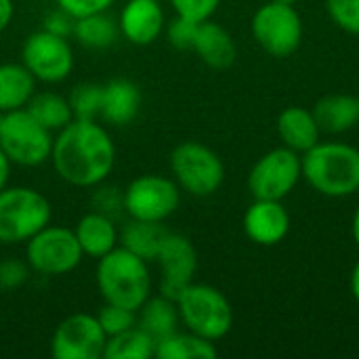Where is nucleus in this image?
<instances>
[{
  "label": "nucleus",
  "instance_id": "1",
  "mask_svg": "<svg viewBox=\"0 0 359 359\" xmlns=\"http://www.w3.org/2000/svg\"><path fill=\"white\" fill-rule=\"evenodd\" d=\"M55 172L74 187H97L114 170L116 145L97 120H72L53 139Z\"/></svg>",
  "mask_w": 359,
  "mask_h": 359
},
{
  "label": "nucleus",
  "instance_id": "2",
  "mask_svg": "<svg viewBox=\"0 0 359 359\" xmlns=\"http://www.w3.org/2000/svg\"><path fill=\"white\" fill-rule=\"evenodd\" d=\"M303 179L326 198H349L359 191V149L349 143L326 141L301 156Z\"/></svg>",
  "mask_w": 359,
  "mask_h": 359
},
{
  "label": "nucleus",
  "instance_id": "3",
  "mask_svg": "<svg viewBox=\"0 0 359 359\" xmlns=\"http://www.w3.org/2000/svg\"><path fill=\"white\" fill-rule=\"evenodd\" d=\"M95 276L105 303L137 311L151 297L149 263L120 244L99 259Z\"/></svg>",
  "mask_w": 359,
  "mask_h": 359
},
{
  "label": "nucleus",
  "instance_id": "4",
  "mask_svg": "<svg viewBox=\"0 0 359 359\" xmlns=\"http://www.w3.org/2000/svg\"><path fill=\"white\" fill-rule=\"evenodd\" d=\"M177 307L181 324L212 343L227 337L233 326V309L227 297L215 286L191 282L177 297Z\"/></svg>",
  "mask_w": 359,
  "mask_h": 359
},
{
  "label": "nucleus",
  "instance_id": "5",
  "mask_svg": "<svg viewBox=\"0 0 359 359\" xmlns=\"http://www.w3.org/2000/svg\"><path fill=\"white\" fill-rule=\"evenodd\" d=\"M53 219L46 196L32 187H4L0 191V244L27 242Z\"/></svg>",
  "mask_w": 359,
  "mask_h": 359
},
{
  "label": "nucleus",
  "instance_id": "6",
  "mask_svg": "<svg viewBox=\"0 0 359 359\" xmlns=\"http://www.w3.org/2000/svg\"><path fill=\"white\" fill-rule=\"evenodd\" d=\"M53 133L46 130L25 107L8 111L0 122V149L11 164L34 168L50 160Z\"/></svg>",
  "mask_w": 359,
  "mask_h": 359
},
{
  "label": "nucleus",
  "instance_id": "7",
  "mask_svg": "<svg viewBox=\"0 0 359 359\" xmlns=\"http://www.w3.org/2000/svg\"><path fill=\"white\" fill-rule=\"evenodd\" d=\"M170 170L181 191L196 198L212 196L225 181V164L219 154L198 141H183L172 149Z\"/></svg>",
  "mask_w": 359,
  "mask_h": 359
},
{
  "label": "nucleus",
  "instance_id": "8",
  "mask_svg": "<svg viewBox=\"0 0 359 359\" xmlns=\"http://www.w3.org/2000/svg\"><path fill=\"white\" fill-rule=\"evenodd\" d=\"M84 252L76 240L74 229L46 225L25 242V261L34 273L40 276H65L74 271Z\"/></svg>",
  "mask_w": 359,
  "mask_h": 359
},
{
  "label": "nucleus",
  "instance_id": "9",
  "mask_svg": "<svg viewBox=\"0 0 359 359\" xmlns=\"http://www.w3.org/2000/svg\"><path fill=\"white\" fill-rule=\"evenodd\" d=\"M122 202L130 219L164 223L181 204V187L164 175H141L122 191Z\"/></svg>",
  "mask_w": 359,
  "mask_h": 359
},
{
  "label": "nucleus",
  "instance_id": "10",
  "mask_svg": "<svg viewBox=\"0 0 359 359\" xmlns=\"http://www.w3.org/2000/svg\"><path fill=\"white\" fill-rule=\"evenodd\" d=\"M250 29L257 44L271 57L292 55L303 40V19L294 4L269 0L255 13Z\"/></svg>",
  "mask_w": 359,
  "mask_h": 359
},
{
  "label": "nucleus",
  "instance_id": "11",
  "mask_svg": "<svg viewBox=\"0 0 359 359\" xmlns=\"http://www.w3.org/2000/svg\"><path fill=\"white\" fill-rule=\"evenodd\" d=\"M301 179V154L282 145L257 160L248 175V189L255 200H284Z\"/></svg>",
  "mask_w": 359,
  "mask_h": 359
},
{
  "label": "nucleus",
  "instance_id": "12",
  "mask_svg": "<svg viewBox=\"0 0 359 359\" xmlns=\"http://www.w3.org/2000/svg\"><path fill=\"white\" fill-rule=\"evenodd\" d=\"M21 63L29 74L46 84L63 82L74 67V50L65 36H57L48 29L27 36L21 48Z\"/></svg>",
  "mask_w": 359,
  "mask_h": 359
},
{
  "label": "nucleus",
  "instance_id": "13",
  "mask_svg": "<svg viewBox=\"0 0 359 359\" xmlns=\"http://www.w3.org/2000/svg\"><path fill=\"white\" fill-rule=\"evenodd\" d=\"M107 334L97 316L72 313L53 332L50 353L55 359H99L105 353Z\"/></svg>",
  "mask_w": 359,
  "mask_h": 359
},
{
  "label": "nucleus",
  "instance_id": "14",
  "mask_svg": "<svg viewBox=\"0 0 359 359\" xmlns=\"http://www.w3.org/2000/svg\"><path fill=\"white\" fill-rule=\"evenodd\" d=\"M156 263L160 267V294L177 301V297L194 282L198 271V252L189 238L168 231Z\"/></svg>",
  "mask_w": 359,
  "mask_h": 359
},
{
  "label": "nucleus",
  "instance_id": "15",
  "mask_svg": "<svg viewBox=\"0 0 359 359\" xmlns=\"http://www.w3.org/2000/svg\"><path fill=\"white\" fill-rule=\"evenodd\" d=\"M244 231L259 246H276L290 231V215L282 200H255L244 215Z\"/></svg>",
  "mask_w": 359,
  "mask_h": 359
},
{
  "label": "nucleus",
  "instance_id": "16",
  "mask_svg": "<svg viewBox=\"0 0 359 359\" xmlns=\"http://www.w3.org/2000/svg\"><path fill=\"white\" fill-rule=\"evenodd\" d=\"M120 34L137 46H147L164 29V11L158 0H128L118 19Z\"/></svg>",
  "mask_w": 359,
  "mask_h": 359
},
{
  "label": "nucleus",
  "instance_id": "17",
  "mask_svg": "<svg viewBox=\"0 0 359 359\" xmlns=\"http://www.w3.org/2000/svg\"><path fill=\"white\" fill-rule=\"evenodd\" d=\"M278 135L282 139V145L297 151V154H305L309 151L313 145L320 143L322 130L316 122V116L311 109L301 107V105H292L286 107L280 116H278Z\"/></svg>",
  "mask_w": 359,
  "mask_h": 359
},
{
  "label": "nucleus",
  "instance_id": "18",
  "mask_svg": "<svg viewBox=\"0 0 359 359\" xmlns=\"http://www.w3.org/2000/svg\"><path fill=\"white\" fill-rule=\"evenodd\" d=\"M141 109V90L126 78H114L103 84L101 120L114 126L130 124Z\"/></svg>",
  "mask_w": 359,
  "mask_h": 359
},
{
  "label": "nucleus",
  "instance_id": "19",
  "mask_svg": "<svg viewBox=\"0 0 359 359\" xmlns=\"http://www.w3.org/2000/svg\"><path fill=\"white\" fill-rule=\"evenodd\" d=\"M74 233H76V240H78L84 257H90L97 261L120 244V233L114 223V217L103 215L99 210L84 215L78 221Z\"/></svg>",
  "mask_w": 359,
  "mask_h": 359
},
{
  "label": "nucleus",
  "instance_id": "20",
  "mask_svg": "<svg viewBox=\"0 0 359 359\" xmlns=\"http://www.w3.org/2000/svg\"><path fill=\"white\" fill-rule=\"evenodd\" d=\"M311 111L320 130L326 135H343L359 124V99L353 95H326Z\"/></svg>",
  "mask_w": 359,
  "mask_h": 359
},
{
  "label": "nucleus",
  "instance_id": "21",
  "mask_svg": "<svg viewBox=\"0 0 359 359\" xmlns=\"http://www.w3.org/2000/svg\"><path fill=\"white\" fill-rule=\"evenodd\" d=\"M191 50H196L198 57L208 67H215V69H225L233 65L236 55H238L231 34L223 25L210 19L198 25V34H196V42Z\"/></svg>",
  "mask_w": 359,
  "mask_h": 359
},
{
  "label": "nucleus",
  "instance_id": "22",
  "mask_svg": "<svg viewBox=\"0 0 359 359\" xmlns=\"http://www.w3.org/2000/svg\"><path fill=\"white\" fill-rule=\"evenodd\" d=\"M36 93V78L23 63L0 65V111L8 114L27 105Z\"/></svg>",
  "mask_w": 359,
  "mask_h": 359
},
{
  "label": "nucleus",
  "instance_id": "23",
  "mask_svg": "<svg viewBox=\"0 0 359 359\" xmlns=\"http://www.w3.org/2000/svg\"><path fill=\"white\" fill-rule=\"evenodd\" d=\"M181 318H179V307L177 301L158 294L149 297L139 309H137V326H141L147 334L156 339V343L170 332L179 330Z\"/></svg>",
  "mask_w": 359,
  "mask_h": 359
},
{
  "label": "nucleus",
  "instance_id": "24",
  "mask_svg": "<svg viewBox=\"0 0 359 359\" xmlns=\"http://www.w3.org/2000/svg\"><path fill=\"white\" fill-rule=\"evenodd\" d=\"M166 236H168V229L164 227V223L130 219L120 231V246H124L126 250L151 263L156 261Z\"/></svg>",
  "mask_w": 359,
  "mask_h": 359
},
{
  "label": "nucleus",
  "instance_id": "25",
  "mask_svg": "<svg viewBox=\"0 0 359 359\" xmlns=\"http://www.w3.org/2000/svg\"><path fill=\"white\" fill-rule=\"evenodd\" d=\"M219 355L212 341L202 339L194 332H170L156 343L158 359H215Z\"/></svg>",
  "mask_w": 359,
  "mask_h": 359
},
{
  "label": "nucleus",
  "instance_id": "26",
  "mask_svg": "<svg viewBox=\"0 0 359 359\" xmlns=\"http://www.w3.org/2000/svg\"><path fill=\"white\" fill-rule=\"evenodd\" d=\"M25 109L50 133H59L61 128H65L74 120L69 101L57 93H50V90L34 93L32 99L27 101Z\"/></svg>",
  "mask_w": 359,
  "mask_h": 359
},
{
  "label": "nucleus",
  "instance_id": "27",
  "mask_svg": "<svg viewBox=\"0 0 359 359\" xmlns=\"http://www.w3.org/2000/svg\"><path fill=\"white\" fill-rule=\"evenodd\" d=\"M72 34L76 36L80 44L88 48H107L114 44L120 29H118V23L107 15V11H101V13H90V15L74 19Z\"/></svg>",
  "mask_w": 359,
  "mask_h": 359
},
{
  "label": "nucleus",
  "instance_id": "28",
  "mask_svg": "<svg viewBox=\"0 0 359 359\" xmlns=\"http://www.w3.org/2000/svg\"><path fill=\"white\" fill-rule=\"evenodd\" d=\"M105 359H149L156 358V339L141 326H133L107 339Z\"/></svg>",
  "mask_w": 359,
  "mask_h": 359
},
{
  "label": "nucleus",
  "instance_id": "29",
  "mask_svg": "<svg viewBox=\"0 0 359 359\" xmlns=\"http://www.w3.org/2000/svg\"><path fill=\"white\" fill-rule=\"evenodd\" d=\"M101 99H103V86L93 84V82L78 84L67 97L76 120H99L101 118Z\"/></svg>",
  "mask_w": 359,
  "mask_h": 359
},
{
  "label": "nucleus",
  "instance_id": "30",
  "mask_svg": "<svg viewBox=\"0 0 359 359\" xmlns=\"http://www.w3.org/2000/svg\"><path fill=\"white\" fill-rule=\"evenodd\" d=\"M97 320L103 328V332L109 337L114 334H120L133 326H137V311L133 309H126V307H120V305H114V303H105L97 313Z\"/></svg>",
  "mask_w": 359,
  "mask_h": 359
},
{
  "label": "nucleus",
  "instance_id": "31",
  "mask_svg": "<svg viewBox=\"0 0 359 359\" xmlns=\"http://www.w3.org/2000/svg\"><path fill=\"white\" fill-rule=\"evenodd\" d=\"M326 11L343 32L359 36V0H326Z\"/></svg>",
  "mask_w": 359,
  "mask_h": 359
},
{
  "label": "nucleus",
  "instance_id": "32",
  "mask_svg": "<svg viewBox=\"0 0 359 359\" xmlns=\"http://www.w3.org/2000/svg\"><path fill=\"white\" fill-rule=\"evenodd\" d=\"M198 25L196 21L191 19H185V17H175L170 23H168V29H166V36H168V42L179 48V50H191L194 48V42H196V34H198Z\"/></svg>",
  "mask_w": 359,
  "mask_h": 359
},
{
  "label": "nucleus",
  "instance_id": "33",
  "mask_svg": "<svg viewBox=\"0 0 359 359\" xmlns=\"http://www.w3.org/2000/svg\"><path fill=\"white\" fill-rule=\"evenodd\" d=\"M219 2H221V0H170L175 13H177L179 17L191 19V21H196V23L208 21V19L217 13Z\"/></svg>",
  "mask_w": 359,
  "mask_h": 359
},
{
  "label": "nucleus",
  "instance_id": "34",
  "mask_svg": "<svg viewBox=\"0 0 359 359\" xmlns=\"http://www.w3.org/2000/svg\"><path fill=\"white\" fill-rule=\"evenodd\" d=\"M29 265L27 261L6 259L0 261V290H15L21 288L29 278Z\"/></svg>",
  "mask_w": 359,
  "mask_h": 359
},
{
  "label": "nucleus",
  "instance_id": "35",
  "mask_svg": "<svg viewBox=\"0 0 359 359\" xmlns=\"http://www.w3.org/2000/svg\"><path fill=\"white\" fill-rule=\"evenodd\" d=\"M61 11H65L69 17L78 19L90 13H101L107 11L116 0H55Z\"/></svg>",
  "mask_w": 359,
  "mask_h": 359
},
{
  "label": "nucleus",
  "instance_id": "36",
  "mask_svg": "<svg viewBox=\"0 0 359 359\" xmlns=\"http://www.w3.org/2000/svg\"><path fill=\"white\" fill-rule=\"evenodd\" d=\"M93 206H95V210H99V212L111 217L114 208H122V210H124L122 194L118 196V191H116L114 187H101V189H97L95 196H93Z\"/></svg>",
  "mask_w": 359,
  "mask_h": 359
},
{
  "label": "nucleus",
  "instance_id": "37",
  "mask_svg": "<svg viewBox=\"0 0 359 359\" xmlns=\"http://www.w3.org/2000/svg\"><path fill=\"white\" fill-rule=\"evenodd\" d=\"M44 29H48V32H53L57 36H65L67 38V34H72V29H74V17H69L65 11L59 8L57 13H50L46 17Z\"/></svg>",
  "mask_w": 359,
  "mask_h": 359
},
{
  "label": "nucleus",
  "instance_id": "38",
  "mask_svg": "<svg viewBox=\"0 0 359 359\" xmlns=\"http://www.w3.org/2000/svg\"><path fill=\"white\" fill-rule=\"evenodd\" d=\"M13 15H15L13 0H0V34L8 27V23H11Z\"/></svg>",
  "mask_w": 359,
  "mask_h": 359
},
{
  "label": "nucleus",
  "instance_id": "39",
  "mask_svg": "<svg viewBox=\"0 0 359 359\" xmlns=\"http://www.w3.org/2000/svg\"><path fill=\"white\" fill-rule=\"evenodd\" d=\"M8 175H11V162L0 149V191L8 185Z\"/></svg>",
  "mask_w": 359,
  "mask_h": 359
},
{
  "label": "nucleus",
  "instance_id": "40",
  "mask_svg": "<svg viewBox=\"0 0 359 359\" xmlns=\"http://www.w3.org/2000/svg\"><path fill=\"white\" fill-rule=\"evenodd\" d=\"M351 294H353V299L359 303V261L355 263L353 271H351Z\"/></svg>",
  "mask_w": 359,
  "mask_h": 359
},
{
  "label": "nucleus",
  "instance_id": "41",
  "mask_svg": "<svg viewBox=\"0 0 359 359\" xmlns=\"http://www.w3.org/2000/svg\"><path fill=\"white\" fill-rule=\"evenodd\" d=\"M351 233H353V242L358 244V248H359V206H358V210H355V215H353V223H351Z\"/></svg>",
  "mask_w": 359,
  "mask_h": 359
},
{
  "label": "nucleus",
  "instance_id": "42",
  "mask_svg": "<svg viewBox=\"0 0 359 359\" xmlns=\"http://www.w3.org/2000/svg\"><path fill=\"white\" fill-rule=\"evenodd\" d=\"M273 2H282V4H297L299 0H273Z\"/></svg>",
  "mask_w": 359,
  "mask_h": 359
},
{
  "label": "nucleus",
  "instance_id": "43",
  "mask_svg": "<svg viewBox=\"0 0 359 359\" xmlns=\"http://www.w3.org/2000/svg\"><path fill=\"white\" fill-rule=\"evenodd\" d=\"M2 116H4V114H2V111H0V122H2Z\"/></svg>",
  "mask_w": 359,
  "mask_h": 359
},
{
  "label": "nucleus",
  "instance_id": "44",
  "mask_svg": "<svg viewBox=\"0 0 359 359\" xmlns=\"http://www.w3.org/2000/svg\"><path fill=\"white\" fill-rule=\"evenodd\" d=\"M0 246H2V244H0Z\"/></svg>",
  "mask_w": 359,
  "mask_h": 359
}]
</instances>
